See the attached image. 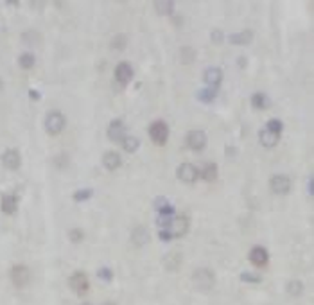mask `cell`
<instances>
[{
  "mask_svg": "<svg viewBox=\"0 0 314 305\" xmlns=\"http://www.w3.org/2000/svg\"><path fill=\"white\" fill-rule=\"evenodd\" d=\"M99 277H103L104 280H110V278H112V271H110L108 268H103V269H99Z\"/></svg>",
  "mask_w": 314,
  "mask_h": 305,
  "instance_id": "cell-35",
  "label": "cell"
},
{
  "mask_svg": "<svg viewBox=\"0 0 314 305\" xmlns=\"http://www.w3.org/2000/svg\"><path fill=\"white\" fill-rule=\"evenodd\" d=\"M11 282L14 284V287L24 289L31 282V271H29V268H25V266H14L11 269Z\"/></svg>",
  "mask_w": 314,
  "mask_h": 305,
  "instance_id": "cell-6",
  "label": "cell"
},
{
  "mask_svg": "<svg viewBox=\"0 0 314 305\" xmlns=\"http://www.w3.org/2000/svg\"><path fill=\"white\" fill-rule=\"evenodd\" d=\"M278 138H280V135H275V133L267 131V129H262V131H260V135H258V140H260V144H262L264 147L277 146Z\"/></svg>",
  "mask_w": 314,
  "mask_h": 305,
  "instance_id": "cell-19",
  "label": "cell"
},
{
  "mask_svg": "<svg viewBox=\"0 0 314 305\" xmlns=\"http://www.w3.org/2000/svg\"><path fill=\"white\" fill-rule=\"evenodd\" d=\"M103 305H115L113 302H106V304H103Z\"/></svg>",
  "mask_w": 314,
  "mask_h": 305,
  "instance_id": "cell-39",
  "label": "cell"
},
{
  "mask_svg": "<svg viewBox=\"0 0 314 305\" xmlns=\"http://www.w3.org/2000/svg\"><path fill=\"white\" fill-rule=\"evenodd\" d=\"M83 239H85V232L81 230V228H74V230H70V241L72 243H81Z\"/></svg>",
  "mask_w": 314,
  "mask_h": 305,
  "instance_id": "cell-32",
  "label": "cell"
},
{
  "mask_svg": "<svg viewBox=\"0 0 314 305\" xmlns=\"http://www.w3.org/2000/svg\"><path fill=\"white\" fill-rule=\"evenodd\" d=\"M167 232L171 234V237H183L188 232V217L178 216L171 219L167 225Z\"/></svg>",
  "mask_w": 314,
  "mask_h": 305,
  "instance_id": "cell-5",
  "label": "cell"
},
{
  "mask_svg": "<svg viewBox=\"0 0 314 305\" xmlns=\"http://www.w3.org/2000/svg\"><path fill=\"white\" fill-rule=\"evenodd\" d=\"M287 291L291 293V295H300L302 291H304V284L302 282H298V280H293V282H289L287 284Z\"/></svg>",
  "mask_w": 314,
  "mask_h": 305,
  "instance_id": "cell-30",
  "label": "cell"
},
{
  "mask_svg": "<svg viewBox=\"0 0 314 305\" xmlns=\"http://www.w3.org/2000/svg\"><path fill=\"white\" fill-rule=\"evenodd\" d=\"M18 65L22 66L24 70L33 68L34 66V54H31V52H24V54L18 58Z\"/></svg>",
  "mask_w": 314,
  "mask_h": 305,
  "instance_id": "cell-24",
  "label": "cell"
},
{
  "mask_svg": "<svg viewBox=\"0 0 314 305\" xmlns=\"http://www.w3.org/2000/svg\"><path fill=\"white\" fill-rule=\"evenodd\" d=\"M155 11L158 14H164V16H169L174 11V2L173 0H156L155 2Z\"/></svg>",
  "mask_w": 314,
  "mask_h": 305,
  "instance_id": "cell-20",
  "label": "cell"
},
{
  "mask_svg": "<svg viewBox=\"0 0 314 305\" xmlns=\"http://www.w3.org/2000/svg\"><path fill=\"white\" fill-rule=\"evenodd\" d=\"M180 58H182V63H194V60H196V51H194L192 47H182V51H180Z\"/></svg>",
  "mask_w": 314,
  "mask_h": 305,
  "instance_id": "cell-25",
  "label": "cell"
},
{
  "mask_svg": "<svg viewBox=\"0 0 314 305\" xmlns=\"http://www.w3.org/2000/svg\"><path fill=\"white\" fill-rule=\"evenodd\" d=\"M266 129L267 131H271V133H275V135H280L282 133V129H284V124H282L278 119H273V121H269L266 124Z\"/></svg>",
  "mask_w": 314,
  "mask_h": 305,
  "instance_id": "cell-29",
  "label": "cell"
},
{
  "mask_svg": "<svg viewBox=\"0 0 314 305\" xmlns=\"http://www.w3.org/2000/svg\"><path fill=\"white\" fill-rule=\"evenodd\" d=\"M88 197H92V190H90V188H81V190H77V192L74 194L75 201H85Z\"/></svg>",
  "mask_w": 314,
  "mask_h": 305,
  "instance_id": "cell-31",
  "label": "cell"
},
{
  "mask_svg": "<svg viewBox=\"0 0 314 305\" xmlns=\"http://www.w3.org/2000/svg\"><path fill=\"white\" fill-rule=\"evenodd\" d=\"M176 174H178V178L183 183H194L197 180V176H199V173H197V169L192 164H182Z\"/></svg>",
  "mask_w": 314,
  "mask_h": 305,
  "instance_id": "cell-11",
  "label": "cell"
},
{
  "mask_svg": "<svg viewBox=\"0 0 314 305\" xmlns=\"http://www.w3.org/2000/svg\"><path fill=\"white\" fill-rule=\"evenodd\" d=\"M221 81H223V70H221V68H217V66H210V68H206L205 70V83L206 85H210L212 88H217Z\"/></svg>",
  "mask_w": 314,
  "mask_h": 305,
  "instance_id": "cell-13",
  "label": "cell"
},
{
  "mask_svg": "<svg viewBox=\"0 0 314 305\" xmlns=\"http://www.w3.org/2000/svg\"><path fill=\"white\" fill-rule=\"evenodd\" d=\"M103 165L106 167L108 171H115L119 169L122 165V158L119 153H115V151H108V153H104L103 156Z\"/></svg>",
  "mask_w": 314,
  "mask_h": 305,
  "instance_id": "cell-15",
  "label": "cell"
},
{
  "mask_svg": "<svg viewBox=\"0 0 314 305\" xmlns=\"http://www.w3.org/2000/svg\"><path fill=\"white\" fill-rule=\"evenodd\" d=\"M29 95H31L33 99H40V95H38L36 92H34V90H29Z\"/></svg>",
  "mask_w": 314,
  "mask_h": 305,
  "instance_id": "cell-37",
  "label": "cell"
},
{
  "mask_svg": "<svg viewBox=\"0 0 314 305\" xmlns=\"http://www.w3.org/2000/svg\"><path fill=\"white\" fill-rule=\"evenodd\" d=\"M216 95H217V88H203L199 94H197V97L201 99L203 103H212L214 99H216Z\"/></svg>",
  "mask_w": 314,
  "mask_h": 305,
  "instance_id": "cell-27",
  "label": "cell"
},
{
  "mask_svg": "<svg viewBox=\"0 0 314 305\" xmlns=\"http://www.w3.org/2000/svg\"><path fill=\"white\" fill-rule=\"evenodd\" d=\"M68 284H70V287L79 296H85L90 289L88 277H86V273H83V271H75L70 277V280H68Z\"/></svg>",
  "mask_w": 314,
  "mask_h": 305,
  "instance_id": "cell-4",
  "label": "cell"
},
{
  "mask_svg": "<svg viewBox=\"0 0 314 305\" xmlns=\"http://www.w3.org/2000/svg\"><path fill=\"white\" fill-rule=\"evenodd\" d=\"M133 77V70L131 66L127 63H119L117 68H115V81H117L121 86H126Z\"/></svg>",
  "mask_w": 314,
  "mask_h": 305,
  "instance_id": "cell-12",
  "label": "cell"
},
{
  "mask_svg": "<svg viewBox=\"0 0 314 305\" xmlns=\"http://www.w3.org/2000/svg\"><path fill=\"white\" fill-rule=\"evenodd\" d=\"M201 178L205 182H214L217 178V165L216 164H206L201 171Z\"/></svg>",
  "mask_w": 314,
  "mask_h": 305,
  "instance_id": "cell-22",
  "label": "cell"
},
{
  "mask_svg": "<svg viewBox=\"0 0 314 305\" xmlns=\"http://www.w3.org/2000/svg\"><path fill=\"white\" fill-rule=\"evenodd\" d=\"M250 260H251L255 266H266L267 260H269V255H267L266 248H262V246H255V248L250 251Z\"/></svg>",
  "mask_w": 314,
  "mask_h": 305,
  "instance_id": "cell-14",
  "label": "cell"
},
{
  "mask_svg": "<svg viewBox=\"0 0 314 305\" xmlns=\"http://www.w3.org/2000/svg\"><path fill=\"white\" fill-rule=\"evenodd\" d=\"M81 305H92V304H81Z\"/></svg>",
  "mask_w": 314,
  "mask_h": 305,
  "instance_id": "cell-41",
  "label": "cell"
},
{
  "mask_svg": "<svg viewBox=\"0 0 314 305\" xmlns=\"http://www.w3.org/2000/svg\"><path fill=\"white\" fill-rule=\"evenodd\" d=\"M160 237H162V239L164 241H169V239H173V237H171V234L167 230H162L160 232Z\"/></svg>",
  "mask_w": 314,
  "mask_h": 305,
  "instance_id": "cell-36",
  "label": "cell"
},
{
  "mask_svg": "<svg viewBox=\"0 0 314 305\" xmlns=\"http://www.w3.org/2000/svg\"><path fill=\"white\" fill-rule=\"evenodd\" d=\"M126 136H127V129L126 126H124V122H122L121 119H115L108 127V138L112 142H122Z\"/></svg>",
  "mask_w": 314,
  "mask_h": 305,
  "instance_id": "cell-7",
  "label": "cell"
},
{
  "mask_svg": "<svg viewBox=\"0 0 314 305\" xmlns=\"http://www.w3.org/2000/svg\"><path fill=\"white\" fill-rule=\"evenodd\" d=\"M121 144H122V147L127 151V153H135V151L138 149V146H140L138 138H135V136H126V138H124Z\"/></svg>",
  "mask_w": 314,
  "mask_h": 305,
  "instance_id": "cell-26",
  "label": "cell"
},
{
  "mask_svg": "<svg viewBox=\"0 0 314 305\" xmlns=\"http://www.w3.org/2000/svg\"><path fill=\"white\" fill-rule=\"evenodd\" d=\"M269 188L275 194H287L291 190V180L284 174H277L269 180Z\"/></svg>",
  "mask_w": 314,
  "mask_h": 305,
  "instance_id": "cell-8",
  "label": "cell"
},
{
  "mask_svg": "<svg viewBox=\"0 0 314 305\" xmlns=\"http://www.w3.org/2000/svg\"><path fill=\"white\" fill-rule=\"evenodd\" d=\"M131 241L135 246L140 248V246H144L145 243H149V234H147V230H145L144 226H136L131 234Z\"/></svg>",
  "mask_w": 314,
  "mask_h": 305,
  "instance_id": "cell-18",
  "label": "cell"
},
{
  "mask_svg": "<svg viewBox=\"0 0 314 305\" xmlns=\"http://www.w3.org/2000/svg\"><path fill=\"white\" fill-rule=\"evenodd\" d=\"M149 136L156 146H164L169 138V127L164 121H156L149 126Z\"/></svg>",
  "mask_w": 314,
  "mask_h": 305,
  "instance_id": "cell-2",
  "label": "cell"
},
{
  "mask_svg": "<svg viewBox=\"0 0 314 305\" xmlns=\"http://www.w3.org/2000/svg\"><path fill=\"white\" fill-rule=\"evenodd\" d=\"M0 90H2V81H0Z\"/></svg>",
  "mask_w": 314,
  "mask_h": 305,
  "instance_id": "cell-40",
  "label": "cell"
},
{
  "mask_svg": "<svg viewBox=\"0 0 314 305\" xmlns=\"http://www.w3.org/2000/svg\"><path fill=\"white\" fill-rule=\"evenodd\" d=\"M210 40L214 43H221V42H223V33H221L219 29H214V31H212V34H210Z\"/></svg>",
  "mask_w": 314,
  "mask_h": 305,
  "instance_id": "cell-34",
  "label": "cell"
},
{
  "mask_svg": "<svg viewBox=\"0 0 314 305\" xmlns=\"http://www.w3.org/2000/svg\"><path fill=\"white\" fill-rule=\"evenodd\" d=\"M65 124H66L65 115L61 112H51L47 113V117H45V129H47L51 135H58V133L63 131Z\"/></svg>",
  "mask_w": 314,
  "mask_h": 305,
  "instance_id": "cell-3",
  "label": "cell"
},
{
  "mask_svg": "<svg viewBox=\"0 0 314 305\" xmlns=\"http://www.w3.org/2000/svg\"><path fill=\"white\" fill-rule=\"evenodd\" d=\"M241 278H243V282H253V284L260 282V277H257V275H251V273H243V275H241Z\"/></svg>",
  "mask_w": 314,
  "mask_h": 305,
  "instance_id": "cell-33",
  "label": "cell"
},
{
  "mask_svg": "<svg viewBox=\"0 0 314 305\" xmlns=\"http://www.w3.org/2000/svg\"><path fill=\"white\" fill-rule=\"evenodd\" d=\"M2 164H4L5 169L9 171H16L22 165V156L16 149H7L2 155Z\"/></svg>",
  "mask_w": 314,
  "mask_h": 305,
  "instance_id": "cell-10",
  "label": "cell"
},
{
  "mask_svg": "<svg viewBox=\"0 0 314 305\" xmlns=\"http://www.w3.org/2000/svg\"><path fill=\"white\" fill-rule=\"evenodd\" d=\"M309 194H313V180H309Z\"/></svg>",
  "mask_w": 314,
  "mask_h": 305,
  "instance_id": "cell-38",
  "label": "cell"
},
{
  "mask_svg": "<svg viewBox=\"0 0 314 305\" xmlns=\"http://www.w3.org/2000/svg\"><path fill=\"white\" fill-rule=\"evenodd\" d=\"M16 203H18L16 196L5 194V196H2V203H0V208H2V212H4V214L11 216V214H14V212H16Z\"/></svg>",
  "mask_w": 314,
  "mask_h": 305,
  "instance_id": "cell-17",
  "label": "cell"
},
{
  "mask_svg": "<svg viewBox=\"0 0 314 305\" xmlns=\"http://www.w3.org/2000/svg\"><path fill=\"white\" fill-rule=\"evenodd\" d=\"M192 284L197 291H210L214 284H216V277H214V273L210 269H196L192 275Z\"/></svg>",
  "mask_w": 314,
  "mask_h": 305,
  "instance_id": "cell-1",
  "label": "cell"
},
{
  "mask_svg": "<svg viewBox=\"0 0 314 305\" xmlns=\"http://www.w3.org/2000/svg\"><path fill=\"white\" fill-rule=\"evenodd\" d=\"M251 104L258 110H266V108H269V104L271 103H269V99H267L264 94H253L251 95Z\"/></svg>",
  "mask_w": 314,
  "mask_h": 305,
  "instance_id": "cell-23",
  "label": "cell"
},
{
  "mask_svg": "<svg viewBox=\"0 0 314 305\" xmlns=\"http://www.w3.org/2000/svg\"><path fill=\"white\" fill-rule=\"evenodd\" d=\"M187 146L192 151H201L206 146V135L205 131H199V129H192V131L187 135Z\"/></svg>",
  "mask_w": 314,
  "mask_h": 305,
  "instance_id": "cell-9",
  "label": "cell"
},
{
  "mask_svg": "<svg viewBox=\"0 0 314 305\" xmlns=\"http://www.w3.org/2000/svg\"><path fill=\"white\" fill-rule=\"evenodd\" d=\"M127 45V38L126 34H115V38L112 40V49H117V51H122V49Z\"/></svg>",
  "mask_w": 314,
  "mask_h": 305,
  "instance_id": "cell-28",
  "label": "cell"
},
{
  "mask_svg": "<svg viewBox=\"0 0 314 305\" xmlns=\"http://www.w3.org/2000/svg\"><path fill=\"white\" fill-rule=\"evenodd\" d=\"M253 40V31H243V33H237V34H230L228 42L234 43V45H248L251 43Z\"/></svg>",
  "mask_w": 314,
  "mask_h": 305,
  "instance_id": "cell-16",
  "label": "cell"
},
{
  "mask_svg": "<svg viewBox=\"0 0 314 305\" xmlns=\"http://www.w3.org/2000/svg\"><path fill=\"white\" fill-rule=\"evenodd\" d=\"M164 262H165V268L169 269V271H178L180 264H182V255H180L178 251H173V253H169L164 258Z\"/></svg>",
  "mask_w": 314,
  "mask_h": 305,
  "instance_id": "cell-21",
  "label": "cell"
}]
</instances>
